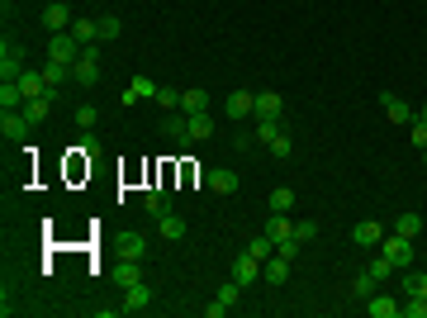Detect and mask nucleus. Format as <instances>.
I'll return each mask as SVG.
<instances>
[{"mask_svg":"<svg viewBox=\"0 0 427 318\" xmlns=\"http://www.w3.org/2000/svg\"><path fill=\"white\" fill-rule=\"evenodd\" d=\"M47 110H52V91H47V96H33L29 105H24V119H29V124H43Z\"/></svg>","mask_w":427,"mask_h":318,"instance_id":"obj_22","label":"nucleus"},{"mask_svg":"<svg viewBox=\"0 0 427 318\" xmlns=\"http://www.w3.org/2000/svg\"><path fill=\"white\" fill-rule=\"evenodd\" d=\"M161 128H166V138H171V143H181V147L190 143V114H166Z\"/></svg>","mask_w":427,"mask_h":318,"instance_id":"obj_14","label":"nucleus"},{"mask_svg":"<svg viewBox=\"0 0 427 318\" xmlns=\"http://www.w3.org/2000/svg\"><path fill=\"white\" fill-rule=\"evenodd\" d=\"M380 290V280L370 276V271H361V276H351V300H370Z\"/></svg>","mask_w":427,"mask_h":318,"instance_id":"obj_24","label":"nucleus"},{"mask_svg":"<svg viewBox=\"0 0 427 318\" xmlns=\"http://www.w3.org/2000/svg\"><path fill=\"white\" fill-rule=\"evenodd\" d=\"M142 309H152V290L142 285H124V314H142Z\"/></svg>","mask_w":427,"mask_h":318,"instance_id":"obj_7","label":"nucleus"},{"mask_svg":"<svg viewBox=\"0 0 427 318\" xmlns=\"http://www.w3.org/2000/svg\"><path fill=\"white\" fill-rule=\"evenodd\" d=\"M119 256L142 261V256H147V238H142V233H124V238H119Z\"/></svg>","mask_w":427,"mask_h":318,"instance_id":"obj_18","label":"nucleus"},{"mask_svg":"<svg viewBox=\"0 0 427 318\" xmlns=\"http://www.w3.org/2000/svg\"><path fill=\"white\" fill-rule=\"evenodd\" d=\"M404 295H427V276L423 271H409V276H404Z\"/></svg>","mask_w":427,"mask_h":318,"instance_id":"obj_35","label":"nucleus"},{"mask_svg":"<svg viewBox=\"0 0 427 318\" xmlns=\"http://www.w3.org/2000/svg\"><path fill=\"white\" fill-rule=\"evenodd\" d=\"M271 152H275V157H290V152H295V143H290V133H275V138H271Z\"/></svg>","mask_w":427,"mask_h":318,"instance_id":"obj_37","label":"nucleus"},{"mask_svg":"<svg viewBox=\"0 0 427 318\" xmlns=\"http://www.w3.org/2000/svg\"><path fill=\"white\" fill-rule=\"evenodd\" d=\"M237 295H242V285H237V280H228V285H219V295H214V300L233 309V304H237Z\"/></svg>","mask_w":427,"mask_h":318,"instance_id":"obj_36","label":"nucleus"},{"mask_svg":"<svg viewBox=\"0 0 427 318\" xmlns=\"http://www.w3.org/2000/svg\"><path fill=\"white\" fill-rule=\"evenodd\" d=\"M413 147H427V119L413 114Z\"/></svg>","mask_w":427,"mask_h":318,"instance_id":"obj_42","label":"nucleus"},{"mask_svg":"<svg viewBox=\"0 0 427 318\" xmlns=\"http://www.w3.org/2000/svg\"><path fill=\"white\" fill-rule=\"evenodd\" d=\"M380 238H385V223H375V219H361L351 228V242L356 247H380Z\"/></svg>","mask_w":427,"mask_h":318,"instance_id":"obj_5","label":"nucleus"},{"mask_svg":"<svg viewBox=\"0 0 427 318\" xmlns=\"http://www.w3.org/2000/svg\"><path fill=\"white\" fill-rule=\"evenodd\" d=\"M0 76H5V81H19V76H24V48H19V43H10V38L0 43Z\"/></svg>","mask_w":427,"mask_h":318,"instance_id":"obj_2","label":"nucleus"},{"mask_svg":"<svg viewBox=\"0 0 427 318\" xmlns=\"http://www.w3.org/2000/svg\"><path fill=\"white\" fill-rule=\"evenodd\" d=\"M247 252H252V256H256V261H271V256H275V242H271V238H266V233H256V238H252V242H247Z\"/></svg>","mask_w":427,"mask_h":318,"instance_id":"obj_31","label":"nucleus"},{"mask_svg":"<svg viewBox=\"0 0 427 318\" xmlns=\"http://www.w3.org/2000/svg\"><path fill=\"white\" fill-rule=\"evenodd\" d=\"M233 280H237V285H252V280H261V261H256L252 252H242V256H237V266H233Z\"/></svg>","mask_w":427,"mask_h":318,"instance_id":"obj_12","label":"nucleus"},{"mask_svg":"<svg viewBox=\"0 0 427 318\" xmlns=\"http://www.w3.org/2000/svg\"><path fill=\"white\" fill-rule=\"evenodd\" d=\"M223 110L233 114V119H256V96H252V91H233Z\"/></svg>","mask_w":427,"mask_h":318,"instance_id":"obj_6","label":"nucleus"},{"mask_svg":"<svg viewBox=\"0 0 427 318\" xmlns=\"http://www.w3.org/2000/svg\"><path fill=\"white\" fill-rule=\"evenodd\" d=\"M365 314H370V318H394L399 304L389 300V295H370V300H365Z\"/></svg>","mask_w":427,"mask_h":318,"instance_id":"obj_20","label":"nucleus"},{"mask_svg":"<svg viewBox=\"0 0 427 318\" xmlns=\"http://www.w3.org/2000/svg\"><path fill=\"white\" fill-rule=\"evenodd\" d=\"M423 228H427V223L418 219V214H399V219H394V233H399V238H423Z\"/></svg>","mask_w":427,"mask_h":318,"instance_id":"obj_26","label":"nucleus"},{"mask_svg":"<svg viewBox=\"0 0 427 318\" xmlns=\"http://www.w3.org/2000/svg\"><path fill=\"white\" fill-rule=\"evenodd\" d=\"M43 24H47V33H67L72 29V10H67L62 0H52V5L43 10Z\"/></svg>","mask_w":427,"mask_h":318,"instance_id":"obj_9","label":"nucleus"},{"mask_svg":"<svg viewBox=\"0 0 427 318\" xmlns=\"http://www.w3.org/2000/svg\"><path fill=\"white\" fill-rule=\"evenodd\" d=\"M95 119H100L95 105H81V110H76V128H95Z\"/></svg>","mask_w":427,"mask_h":318,"instance_id":"obj_40","label":"nucleus"},{"mask_svg":"<svg viewBox=\"0 0 427 318\" xmlns=\"http://www.w3.org/2000/svg\"><path fill=\"white\" fill-rule=\"evenodd\" d=\"M261 280H266V285H285V280H290V261H285V256L261 261Z\"/></svg>","mask_w":427,"mask_h":318,"instance_id":"obj_16","label":"nucleus"},{"mask_svg":"<svg viewBox=\"0 0 427 318\" xmlns=\"http://www.w3.org/2000/svg\"><path fill=\"white\" fill-rule=\"evenodd\" d=\"M24 86L19 81H0V110H24Z\"/></svg>","mask_w":427,"mask_h":318,"instance_id":"obj_17","label":"nucleus"},{"mask_svg":"<svg viewBox=\"0 0 427 318\" xmlns=\"http://www.w3.org/2000/svg\"><path fill=\"white\" fill-rule=\"evenodd\" d=\"M119 29H124L119 15H100V38H119Z\"/></svg>","mask_w":427,"mask_h":318,"instance_id":"obj_39","label":"nucleus"},{"mask_svg":"<svg viewBox=\"0 0 427 318\" xmlns=\"http://www.w3.org/2000/svg\"><path fill=\"white\" fill-rule=\"evenodd\" d=\"M290 205H295V191L275 186V191H271V214H290Z\"/></svg>","mask_w":427,"mask_h":318,"instance_id":"obj_34","label":"nucleus"},{"mask_svg":"<svg viewBox=\"0 0 427 318\" xmlns=\"http://www.w3.org/2000/svg\"><path fill=\"white\" fill-rule=\"evenodd\" d=\"M72 81H81V86H95L100 81V48H81V57L72 62Z\"/></svg>","mask_w":427,"mask_h":318,"instance_id":"obj_1","label":"nucleus"},{"mask_svg":"<svg viewBox=\"0 0 427 318\" xmlns=\"http://www.w3.org/2000/svg\"><path fill=\"white\" fill-rule=\"evenodd\" d=\"M314 233H318V223H314V219L295 223V238H300V242H314Z\"/></svg>","mask_w":427,"mask_h":318,"instance_id":"obj_41","label":"nucleus"},{"mask_svg":"<svg viewBox=\"0 0 427 318\" xmlns=\"http://www.w3.org/2000/svg\"><path fill=\"white\" fill-rule=\"evenodd\" d=\"M24 128H29V119H24L19 110H5V114H0V133H5V138H19Z\"/></svg>","mask_w":427,"mask_h":318,"instance_id":"obj_25","label":"nucleus"},{"mask_svg":"<svg viewBox=\"0 0 427 318\" xmlns=\"http://www.w3.org/2000/svg\"><path fill=\"white\" fill-rule=\"evenodd\" d=\"M256 143V128H242V133H237V152H242V147H252Z\"/></svg>","mask_w":427,"mask_h":318,"instance_id":"obj_44","label":"nucleus"},{"mask_svg":"<svg viewBox=\"0 0 427 318\" xmlns=\"http://www.w3.org/2000/svg\"><path fill=\"white\" fill-rule=\"evenodd\" d=\"M81 133H86V138H81V152H100V138H95L91 128H81Z\"/></svg>","mask_w":427,"mask_h":318,"instance_id":"obj_43","label":"nucleus"},{"mask_svg":"<svg viewBox=\"0 0 427 318\" xmlns=\"http://www.w3.org/2000/svg\"><path fill=\"white\" fill-rule=\"evenodd\" d=\"M114 280H119V285H138V280H142V266L124 256V266H114Z\"/></svg>","mask_w":427,"mask_h":318,"instance_id":"obj_30","label":"nucleus"},{"mask_svg":"<svg viewBox=\"0 0 427 318\" xmlns=\"http://www.w3.org/2000/svg\"><path fill=\"white\" fill-rule=\"evenodd\" d=\"M205 186H209L214 195H233V191H237V176L228 171V166H214V171H205Z\"/></svg>","mask_w":427,"mask_h":318,"instance_id":"obj_11","label":"nucleus"},{"mask_svg":"<svg viewBox=\"0 0 427 318\" xmlns=\"http://www.w3.org/2000/svg\"><path fill=\"white\" fill-rule=\"evenodd\" d=\"M205 110H209V96L200 91V86L181 91V114H205Z\"/></svg>","mask_w":427,"mask_h":318,"instance_id":"obj_19","label":"nucleus"},{"mask_svg":"<svg viewBox=\"0 0 427 318\" xmlns=\"http://www.w3.org/2000/svg\"><path fill=\"white\" fill-rule=\"evenodd\" d=\"M365 271H370V276H375V280H385V276H389V271H394V261H389V256L380 252V256H375V261H370V266H365Z\"/></svg>","mask_w":427,"mask_h":318,"instance_id":"obj_38","label":"nucleus"},{"mask_svg":"<svg viewBox=\"0 0 427 318\" xmlns=\"http://www.w3.org/2000/svg\"><path fill=\"white\" fill-rule=\"evenodd\" d=\"M423 161H427V147H423Z\"/></svg>","mask_w":427,"mask_h":318,"instance_id":"obj_46","label":"nucleus"},{"mask_svg":"<svg viewBox=\"0 0 427 318\" xmlns=\"http://www.w3.org/2000/svg\"><path fill=\"white\" fill-rule=\"evenodd\" d=\"M300 252H304V242L295 238V233H290V238H285V242H275V256H285V261H290V266H295V261H300Z\"/></svg>","mask_w":427,"mask_h":318,"instance_id":"obj_33","label":"nucleus"},{"mask_svg":"<svg viewBox=\"0 0 427 318\" xmlns=\"http://www.w3.org/2000/svg\"><path fill=\"white\" fill-rule=\"evenodd\" d=\"M161 238H166V242H181V238H186V219L166 209V214H161Z\"/></svg>","mask_w":427,"mask_h":318,"instance_id":"obj_23","label":"nucleus"},{"mask_svg":"<svg viewBox=\"0 0 427 318\" xmlns=\"http://www.w3.org/2000/svg\"><path fill=\"white\" fill-rule=\"evenodd\" d=\"M214 138V119L209 114H190V143H209Z\"/></svg>","mask_w":427,"mask_h":318,"instance_id":"obj_21","label":"nucleus"},{"mask_svg":"<svg viewBox=\"0 0 427 318\" xmlns=\"http://www.w3.org/2000/svg\"><path fill=\"white\" fill-rule=\"evenodd\" d=\"M290 233H295V223L285 219V214H271V223H266V238H271V242H285Z\"/></svg>","mask_w":427,"mask_h":318,"instance_id":"obj_27","label":"nucleus"},{"mask_svg":"<svg viewBox=\"0 0 427 318\" xmlns=\"http://www.w3.org/2000/svg\"><path fill=\"white\" fill-rule=\"evenodd\" d=\"M380 105H385V114H389V124H413V110H409V100H399V96H380Z\"/></svg>","mask_w":427,"mask_h":318,"instance_id":"obj_13","label":"nucleus"},{"mask_svg":"<svg viewBox=\"0 0 427 318\" xmlns=\"http://www.w3.org/2000/svg\"><path fill=\"white\" fill-rule=\"evenodd\" d=\"M138 100H157V81L152 76H133L124 91V105H138Z\"/></svg>","mask_w":427,"mask_h":318,"instance_id":"obj_10","label":"nucleus"},{"mask_svg":"<svg viewBox=\"0 0 427 318\" xmlns=\"http://www.w3.org/2000/svg\"><path fill=\"white\" fill-rule=\"evenodd\" d=\"M418 119H427V105H423V110H418Z\"/></svg>","mask_w":427,"mask_h":318,"instance_id":"obj_45","label":"nucleus"},{"mask_svg":"<svg viewBox=\"0 0 427 318\" xmlns=\"http://www.w3.org/2000/svg\"><path fill=\"white\" fill-rule=\"evenodd\" d=\"M47 57H52V62H76L81 43L72 38V33H52V38H47Z\"/></svg>","mask_w":427,"mask_h":318,"instance_id":"obj_4","label":"nucleus"},{"mask_svg":"<svg viewBox=\"0 0 427 318\" xmlns=\"http://www.w3.org/2000/svg\"><path fill=\"white\" fill-rule=\"evenodd\" d=\"M423 238H427V228H423Z\"/></svg>","mask_w":427,"mask_h":318,"instance_id":"obj_47","label":"nucleus"},{"mask_svg":"<svg viewBox=\"0 0 427 318\" xmlns=\"http://www.w3.org/2000/svg\"><path fill=\"white\" fill-rule=\"evenodd\" d=\"M142 205H147V214H157V219H161V214L171 209V195H166V191H147V195H142Z\"/></svg>","mask_w":427,"mask_h":318,"instance_id":"obj_29","label":"nucleus"},{"mask_svg":"<svg viewBox=\"0 0 427 318\" xmlns=\"http://www.w3.org/2000/svg\"><path fill=\"white\" fill-rule=\"evenodd\" d=\"M280 110H285L280 91H256V119H275L280 124Z\"/></svg>","mask_w":427,"mask_h":318,"instance_id":"obj_8","label":"nucleus"},{"mask_svg":"<svg viewBox=\"0 0 427 318\" xmlns=\"http://www.w3.org/2000/svg\"><path fill=\"white\" fill-rule=\"evenodd\" d=\"M380 252L389 256L394 266H409V261H413V238H399V233H385V238H380Z\"/></svg>","mask_w":427,"mask_h":318,"instance_id":"obj_3","label":"nucleus"},{"mask_svg":"<svg viewBox=\"0 0 427 318\" xmlns=\"http://www.w3.org/2000/svg\"><path fill=\"white\" fill-rule=\"evenodd\" d=\"M157 110H161V114H176V110H181V91H171V86H157Z\"/></svg>","mask_w":427,"mask_h":318,"instance_id":"obj_32","label":"nucleus"},{"mask_svg":"<svg viewBox=\"0 0 427 318\" xmlns=\"http://www.w3.org/2000/svg\"><path fill=\"white\" fill-rule=\"evenodd\" d=\"M67 33L76 38L81 48H91L95 38H100V19H72V29H67Z\"/></svg>","mask_w":427,"mask_h":318,"instance_id":"obj_15","label":"nucleus"},{"mask_svg":"<svg viewBox=\"0 0 427 318\" xmlns=\"http://www.w3.org/2000/svg\"><path fill=\"white\" fill-rule=\"evenodd\" d=\"M47 86H52V91H57V86H62V81H72V62H52V57H47Z\"/></svg>","mask_w":427,"mask_h":318,"instance_id":"obj_28","label":"nucleus"}]
</instances>
